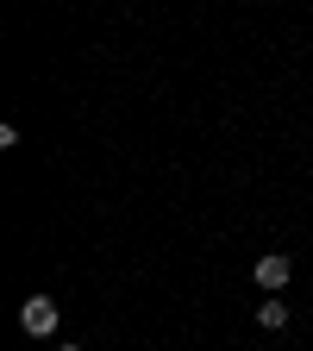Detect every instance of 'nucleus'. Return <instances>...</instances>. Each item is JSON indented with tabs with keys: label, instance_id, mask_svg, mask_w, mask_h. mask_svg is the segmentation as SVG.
Wrapping results in <instances>:
<instances>
[{
	"label": "nucleus",
	"instance_id": "f257e3e1",
	"mask_svg": "<svg viewBox=\"0 0 313 351\" xmlns=\"http://www.w3.org/2000/svg\"><path fill=\"white\" fill-rule=\"evenodd\" d=\"M57 320H63V307H57L51 295H32V301H19V326H25L32 339H51V332H57Z\"/></svg>",
	"mask_w": 313,
	"mask_h": 351
},
{
	"label": "nucleus",
	"instance_id": "f03ea898",
	"mask_svg": "<svg viewBox=\"0 0 313 351\" xmlns=\"http://www.w3.org/2000/svg\"><path fill=\"white\" fill-rule=\"evenodd\" d=\"M251 276H257V289H270V295H276V289H288V276H295V257H288V251H263Z\"/></svg>",
	"mask_w": 313,
	"mask_h": 351
},
{
	"label": "nucleus",
	"instance_id": "7ed1b4c3",
	"mask_svg": "<svg viewBox=\"0 0 313 351\" xmlns=\"http://www.w3.org/2000/svg\"><path fill=\"white\" fill-rule=\"evenodd\" d=\"M257 326L282 332V326H288V301H263V307H257Z\"/></svg>",
	"mask_w": 313,
	"mask_h": 351
},
{
	"label": "nucleus",
	"instance_id": "20e7f679",
	"mask_svg": "<svg viewBox=\"0 0 313 351\" xmlns=\"http://www.w3.org/2000/svg\"><path fill=\"white\" fill-rule=\"evenodd\" d=\"M57 351H82V345H57Z\"/></svg>",
	"mask_w": 313,
	"mask_h": 351
}]
</instances>
